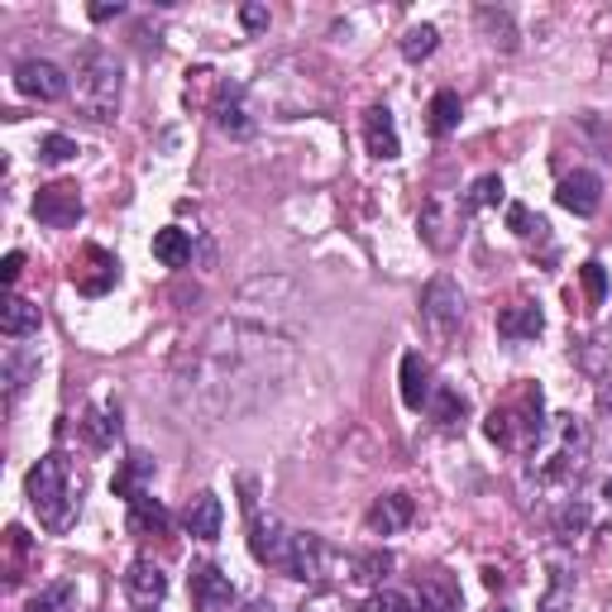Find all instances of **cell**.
Returning <instances> with one entry per match:
<instances>
[{"instance_id": "6da1fadb", "label": "cell", "mask_w": 612, "mask_h": 612, "mask_svg": "<svg viewBox=\"0 0 612 612\" xmlns=\"http://www.w3.org/2000/svg\"><path fill=\"white\" fill-rule=\"evenodd\" d=\"M278 345L283 340H273L268 330H250V326H235V320H221V326L207 335V349H201V359H197L192 392L215 416L240 412L244 407L240 388H254V398H264L273 388V378L287 373L293 355H283Z\"/></svg>"}, {"instance_id": "7a4b0ae2", "label": "cell", "mask_w": 612, "mask_h": 612, "mask_svg": "<svg viewBox=\"0 0 612 612\" xmlns=\"http://www.w3.org/2000/svg\"><path fill=\"white\" fill-rule=\"evenodd\" d=\"M24 493H29V507L39 513V521L49 531H63L72 513H77V484H72V460L63 450H53V455H43L34 469L24 478Z\"/></svg>"}, {"instance_id": "3957f363", "label": "cell", "mask_w": 612, "mask_h": 612, "mask_svg": "<svg viewBox=\"0 0 612 612\" xmlns=\"http://www.w3.org/2000/svg\"><path fill=\"white\" fill-rule=\"evenodd\" d=\"M541 431H546V398H541V388H536V383L517 388L513 398H507L503 407H493L488 421H484V435L493 445H503V450L536 445V441H541Z\"/></svg>"}, {"instance_id": "277c9868", "label": "cell", "mask_w": 612, "mask_h": 612, "mask_svg": "<svg viewBox=\"0 0 612 612\" xmlns=\"http://www.w3.org/2000/svg\"><path fill=\"white\" fill-rule=\"evenodd\" d=\"M589 455V431L579 416H556V426L541 431V441L531 445V469L541 478H564L570 469H579Z\"/></svg>"}, {"instance_id": "5b68a950", "label": "cell", "mask_w": 612, "mask_h": 612, "mask_svg": "<svg viewBox=\"0 0 612 612\" xmlns=\"http://www.w3.org/2000/svg\"><path fill=\"white\" fill-rule=\"evenodd\" d=\"M77 106L101 125L115 120V110H120V67L101 49H86L77 57Z\"/></svg>"}, {"instance_id": "8992f818", "label": "cell", "mask_w": 612, "mask_h": 612, "mask_svg": "<svg viewBox=\"0 0 612 612\" xmlns=\"http://www.w3.org/2000/svg\"><path fill=\"white\" fill-rule=\"evenodd\" d=\"M297 536L302 531H293L283 517H264V513H250V556L258 560V564H268V570H278V574H287L293 570V556H297Z\"/></svg>"}, {"instance_id": "52a82bcc", "label": "cell", "mask_w": 612, "mask_h": 612, "mask_svg": "<svg viewBox=\"0 0 612 612\" xmlns=\"http://www.w3.org/2000/svg\"><path fill=\"white\" fill-rule=\"evenodd\" d=\"M187 593H192V608L197 612H235V584H230V574L221 564L201 560L192 564V574H187Z\"/></svg>"}, {"instance_id": "ba28073f", "label": "cell", "mask_w": 612, "mask_h": 612, "mask_svg": "<svg viewBox=\"0 0 612 612\" xmlns=\"http://www.w3.org/2000/svg\"><path fill=\"white\" fill-rule=\"evenodd\" d=\"M34 221L49 225V230H72V225H77L82 221V192H77V182H49V187H39Z\"/></svg>"}, {"instance_id": "9c48e42d", "label": "cell", "mask_w": 612, "mask_h": 612, "mask_svg": "<svg viewBox=\"0 0 612 612\" xmlns=\"http://www.w3.org/2000/svg\"><path fill=\"white\" fill-rule=\"evenodd\" d=\"M421 316L431 320L435 335H455L464 320V293L450 278H431L426 293H421Z\"/></svg>"}, {"instance_id": "30bf717a", "label": "cell", "mask_w": 612, "mask_h": 612, "mask_svg": "<svg viewBox=\"0 0 612 612\" xmlns=\"http://www.w3.org/2000/svg\"><path fill=\"white\" fill-rule=\"evenodd\" d=\"M14 86L29 96V101H63L67 96V72L49 63V57H24L14 67Z\"/></svg>"}, {"instance_id": "8fae6325", "label": "cell", "mask_w": 612, "mask_h": 612, "mask_svg": "<svg viewBox=\"0 0 612 612\" xmlns=\"http://www.w3.org/2000/svg\"><path fill=\"white\" fill-rule=\"evenodd\" d=\"M556 201L564 211H574V215H593L603 207V178H599V172H589V168H574L570 178L560 182Z\"/></svg>"}, {"instance_id": "7c38bea8", "label": "cell", "mask_w": 612, "mask_h": 612, "mask_svg": "<svg viewBox=\"0 0 612 612\" xmlns=\"http://www.w3.org/2000/svg\"><path fill=\"white\" fill-rule=\"evenodd\" d=\"M82 264L86 268H72V283H77V293H86V297H101L106 287H115V278H120V264H115L106 250H96V244L82 250Z\"/></svg>"}, {"instance_id": "4fadbf2b", "label": "cell", "mask_w": 612, "mask_h": 612, "mask_svg": "<svg viewBox=\"0 0 612 612\" xmlns=\"http://www.w3.org/2000/svg\"><path fill=\"white\" fill-rule=\"evenodd\" d=\"M182 527L192 541H221V527H225V507L215 493H197L182 513Z\"/></svg>"}, {"instance_id": "5bb4252c", "label": "cell", "mask_w": 612, "mask_h": 612, "mask_svg": "<svg viewBox=\"0 0 612 612\" xmlns=\"http://www.w3.org/2000/svg\"><path fill=\"white\" fill-rule=\"evenodd\" d=\"M363 144H369L373 158H398L402 154V139H398V125H392V110L388 106H369L363 110Z\"/></svg>"}, {"instance_id": "9a60e30c", "label": "cell", "mask_w": 612, "mask_h": 612, "mask_svg": "<svg viewBox=\"0 0 612 612\" xmlns=\"http://www.w3.org/2000/svg\"><path fill=\"white\" fill-rule=\"evenodd\" d=\"M412 517H416V507H412V498H407V493H383V498L369 507L363 527H369L373 536H392V531H402Z\"/></svg>"}, {"instance_id": "2e32d148", "label": "cell", "mask_w": 612, "mask_h": 612, "mask_svg": "<svg viewBox=\"0 0 612 612\" xmlns=\"http://www.w3.org/2000/svg\"><path fill=\"white\" fill-rule=\"evenodd\" d=\"M154 484V455H144V450H129V455L120 460V469H115V498L135 503L144 498Z\"/></svg>"}, {"instance_id": "e0dca14e", "label": "cell", "mask_w": 612, "mask_h": 612, "mask_svg": "<svg viewBox=\"0 0 612 612\" xmlns=\"http://www.w3.org/2000/svg\"><path fill=\"white\" fill-rule=\"evenodd\" d=\"M125 593H129L135 603H144V608H154V603L168 593V574L158 570L154 560H135V564L125 570Z\"/></svg>"}, {"instance_id": "ac0fdd59", "label": "cell", "mask_w": 612, "mask_h": 612, "mask_svg": "<svg viewBox=\"0 0 612 612\" xmlns=\"http://www.w3.org/2000/svg\"><path fill=\"white\" fill-rule=\"evenodd\" d=\"M82 435H86V445H92V450H110L115 441H120V407H115V402L86 407Z\"/></svg>"}, {"instance_id": "d6986e66", "label": "cell", "mask_w": 612, "mask_h": 612, "mask_svg": "<svg viewBox=\"0 0 612 612\" xmlns=\"http://www.w3.org/2000/svg\"><path fill=\"white\" fill-rule=\"evenodd\" d=\"M541 330H546V316H541V306H531V302H513V306H503V312H498V335H503V340H536Z\"/></svg>"}, {"instance_id": "ffe728a7", "label": "cell", "mask_w": 612, "mask_h": 612, "mask_svg": "<svg viewBox=\"0 0 612 612\" xmlns=\"http://www.w3.org/2000/svg\"><path fill=\"white\" fill-rule=\"evenodd\" d=\"M431 392H435V383H431V363L416 355H402V402L412 407V412H421V407L431 402Z\"/></svg>"}, {"instance_id": "44dd1931", "label": "cell", "mask_w": 612, "mask_h": 612, "mask_svg": "<svg viewBox=\"0 0 612 612\" xmlns=\"http://www.w3.org/2000/svg\"><path fill=\"white\" fill-rule=\"evenodd\" d=\"M215 125L225 129V135H235V139H244L254 129V120H250V110H244V96H240V86H221V96H215Z\"/></svg>"}, {"instance_id": "7402d4cb", "label": "cell", "mask_w": 612, "mask_h": 612, "mask_svg": "<svg viewBox=\"0 0 612 612\" xmlns=\"http://www.w3.org/2000/svg\"><path fill=\"white\" fill-rule=\"evenodd\" d=\"M0 335H6V340H29V335H39V306L24 302V297H6V306H0Z\"/></svg>"}, {"instance_id": "603a6c76", "label": "cell", "mask_w": 612, "mask_h": 612, "mask_svg": "<svg viewBox=\"0 0 612 612\" xmlns=\"http://www.w3.org/2000/svg\"><path fill=\"white\" fill-rule=\"evenodd\" d=\"M154 258L163 268H187L192 264V235H187L182 225H163L154 235Z\"/></svg>"}, {"instance_id": "cb8c5ba5", "label": "cell", "mask_w": 612, "mask_h": 612, "mask_svg": "<svg viewBox=\"0 0 612 612\" xmlns=\"http://www.w3.org/2000/svg\"><path fill=\"white\" fill-rule=\"evenodd\" d=\"M168 507L154 498V493H144V498L129 503V531L135 536H163L168 531Z\"/></svg>"}, {"instance_id": "d4e9b609", "label": "cell", "mask_w": 612, "mask_h": 612, "mask_svg": "<svg viewBox=\"0 0 612 612\" xmlns=\"http://www.w3.org/2000/svg\"><path fill=\"white\" fill-rule=\"evenodd\" d=\"M426 412H431L435 426H460V421L469 416V398L455 392V388H435L431 402H426Z\"/></svg>"}, {"instance_id": "484cf974", "label": "cell", "mask_w": 612, "mask_h": 612, "mask_svg": "<svg viewBox=\"0 0 612 612\" xmlns=\"http://www.w3.org/2000/svg\"><path fill=\"white\" fill-rule=\"evenodd\" d=\"M460 110H464V106H460V92H435V96H431V110H426V115H431V120H426L431 135L445 139L450 129L460 125Z\"/></svg>"}, {"instance_id": "4316f807", "label": "cell", "mask_w": 612, "mask_h": 612, "mask_svg": "<svg viewBox=\"0 0 612 612\" xmlns=\"http://www.w3.org/2000/svg\"><path fill=\"white\" fill-rule=\"evenodd\" d=\"M29 373H39V359L29 355V349H20V345L6 349V392H10V402L24 392V378Z\"/></svg>"}, {"instance_id": "83f0119b", "label": "cell", "mask_w": 612, "mask_h": 612, "mask_svg": "<svg viewBox=\"0 0 612 612\" xmlns=\"http://www.w3.org/2000/svg\"><path fill=\"white\" fill-rule=\"evenodd\" d=\"M435 43H441V34H435V24H412V29L402 34L398 49H402L407 63H421V57H431V53H435Z\"/></svg>"}, {"instance_id": "f1b7e54d", "label": "cell", "mask_w": 612, "mask_h": 612, "mask_svg": "<svg viewBox=\"0 0 612 612\" xmlns=\"http://www.w3.org/2000/svg\"><path fill=\"white\" fill-rule=\"evenodd\" d=\"M416 612H460V593L445 589L441 579H431V584H421V603Z\"/></svg>"}, {"instance_id": "f546056e", "label": "cell", "mask_w": 612, "mask_h": 612, "mask_svg": "<svg viewBox=\"0 0 612 612\" xmlns=\"http://www.w3.org/2000/svg\"><path fill=\"white\" fill-rule=\"evenodd\" d=\"M29 612H72V584H67V579H57V584L34 593V599H29Z\"/></svg>"}, {"instance_id": "4dcf8cb0", "label": "cell", "mask_w": 612, "mask_h": 612, "mask_svg": "<svg viewBox=\"0 0 612 612\" xmlns=\"http://www.w3.org/2000/svg\"><path fill=\"white\" fill-rule=\"evenodd\" d=\"M493 201H503V178H498V172H488V178H478V182L469 187V197H464V211L493 207Z\"/></svg>"}, {"instance_id": "1f68e13d", "label": "cell", "mask_w": 612, "mask_h": 612, "mask_svg": "<svg viewBox=\"0 0 612 612\" xmlns=\"http://www.w3.org/2000/svg\"><path fill=\"white\" fill-rule=\"evenodd\" d=\"M388 570H392L388 550H373V556H359L355 560V579H359V584H378V579H383Z\"/></svg>"}, {"instance_id": "d6a6232c", "label": "cell", "mask_w": 612, "mask_h": 612, "mask_svg": "<svg viewBox=\"0 0 612 612\" xmlns=\"http://www.w3.org/2000/svg\"><path fill=\"white\" fill-rule=\"evenodd\" d=\"M6 541H10V589H14V584L24 579L20 570H24V560H29V536H24L20 527H10V531H6Z\"/></svg>"}, {"instance_id": "836d02e7", "label": "cell", "mask_w": 612, "mask_h": 612, "mask_svg": "<svg viewBox=\"0 0 612 612\" xmlns=\"http://www.w3.org/2000/svg\"><path fill=\"white\" fill-rule=\"evenodd\" d=\"M359 612H416V603L407 599V593L383 589V593H369V603H363Z\"/></svg>"}, {"instance_id": "e575fe53", "label": "cell", "mask_w": 612, "mask_h": 612, "mask_svg": "<svg viewBox=\"0 0 612 612\" xmlns=\"http://www.w3.org/2000/svg\"><path fill=\"white\" fill-rule=\"evenodd\" d=\"M72 154H77V144H72L67 135H43V144H39V158H43V163H67Z\"/></svg>"}, {"instance_id": "d590c367", "label": "cell", "mask_w": 612, "mask_h": 612, "mask_svg": "<svg viewBox=\"0 0 612 612\" xmlns=\"http://www.w3.org/2000/svg\"><path fill=\"white\" fill-rule=\"evenodd\" d=\"M579 278H584V297H589V302H603V293H608V273H603L599 258H589V264L579 268Z\"/></svg>"}, {"instance_id": "8d00e7d4", "label": "cell", "mask_w": 612, "mask_h": 612, "mask_svg": "<svg viewBox=\"0 0 612 612\" xmlns=\"http://www.w3.org/2000/svg\"><path fill=\"white\" fill-rule=\"evenodd\" d=\"M507 230L527 240V235H541L546 221H531V211H527V207H507Z\"/></svg>"}, {"instance_id": "74e56055", "label": "cell", "mask_w": 612, "mask_h": 612, "mask_svg": "<svg viewBox=\"0 0 612 612\" xmlns=\"http://www.w3.org/2000/svg\"><path fill=\"white\" fill-rule=\"evenodd\" d=\"M556 527H560V536H570V541H574V536L589 527V507H584V503H570V507H564V513H560V521H556Z\"/></svg>"}, {"instance_id": "f35d334b", "label": "cell", "mask_w": 612, "mask_h": 612, "mask_svg": "<svg viewBox=\"0 0 612 612\" xmlns=\"http://www.w3.org/2000/svg\"><path fill=\"white\" fill-rule=\"evenodd\" d=\"M478 24L493 34V43H498V29H503V39H507V49H513V20H507L503 10H478Z\"/></svg>"}, {"instance_id": "ab89813d", "label": "cell", "mask_w": 612, "mask_h": 612, "mask_svg": "<svg viewBox=\"0 0 612 612\" xmlns=\"http://www.w3.org/2000/svg\"><path fill=\"white\" fill-rule=\"evenodd\" d=\"M302 612H349V603H345V593H316Z\"/></svg>"}, {"instance_id": "60d3db41", "label": "cell", "mask_w": 612, "mask_h": 612, "mask_svg": "<svg viewBox=\"0 0 612 612\" xmlns=\"http://www.w3.org/2000/svg\"><path fill=\"white\" fill-rule=\"evenodd\" d=\"M20 273H24V254H20V250H10V254H6V264H0V278H6V287H14V283H20Z\"/></svg>"}, {"instance_id": "b9f144b4", "label": "cell", "mask_w": 612, "mask_h": 612, "mask_svg": "<svg viewBox=\"0 0 612 612\" xmlns=\"http://www.w3.org/2000/svg\"><path fill=\"white\" fill-rule=\"evenodd\" d=\"M240 24L250 29V34H258V29H268V10L264 6H244L240 10Z\"/></svg>"}, {"instance_id": "7bdbcfd3", "label": "cell", "mask_w": 612, "mask_h": 612, "mask_svg": "<svg viewBox=\"0 0 612 612\" xmlns=\"http://www.w3.org/2000/svg\"><path fill=\"white\" fill-rule=\"evenodd\" d=\"M115 14H125V6H120V0H115V6H110V0H101V6H92V20H96V24L115 20Z\"/></svg>"}, {"instance_id": "ee69618b", "label": "cell", "mask_w": 612, "mask_h": 612, "mask_svg": "<svg viewBox=\"0 0 612 612\" xmlns=\"http://www.w3.org/2000/svg\"><path fill=\"white\" fill-rule=\"evenodd\" d=\"M240 612H278V608H273V603H268V599H254V603H244V608H240Z\"/></svg>"}, {"instance_id": "f6af8a7d", "label": "cell", "mask_w": 612, "mask_h": 612, "mask_svg": "<svg viewBox=\"0 0 612 612\" xmlns=\"http://www.w3.org/2000/svg\"><path fill=\"white\" fill-rule=\"evenodd\" d=\"M603 407H608V412H612V388H603V398H599Z\"/></svg>"}, {"instance_id": "bcb514c9", "label": "cell", "mask_w": 612, "mask_h": 612, "mask_svg": "<svg viewBox=\"0 0 612 612\" xmlns=\"http://www.w3.org/2000/svg\"><path fill=\"white\" fill-rule=\"evenodd\" d=\"M144 612H154V608H144Z\"/></svg>"}]
</instances>
